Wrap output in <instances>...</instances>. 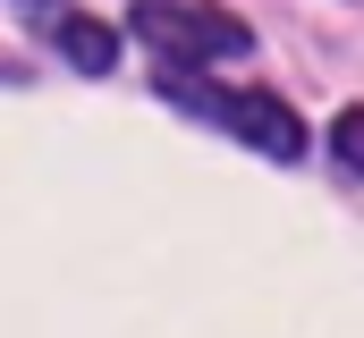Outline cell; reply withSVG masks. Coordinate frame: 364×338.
Returning a JSON list of instances; mask_svg holds the SVG:
<instances>
[{"label": "cell", "instance_id": "cell-3", "mask_svg": "<svg viewBox=\"0 0 364 338\" xmlns=\"http://www.w3.org/2000/svg\"><path fill=\"white\" fill-rule=\"evenodd\" d=\"M60 51H68L77 68H93V77H102V68L119 60V34H110L102 17H60Z\"/></svg>", "mask_w": 364, "mask_h": 338}, {"label": "cell", "instance_id": "cell-4", "mask_svg": "<svg viewBox=\"0 0 364 338\" xmlns=\"http://www.w3.org/2000/svg\"><path fill=\"white\" fill-rule=\"evenodd\" d=\"M331 153H339V169H356V161H364V119H356V110H339V127H331Z\"/></svg>", "mask_w": 364, "mask_h": 338}, {"label": "cell", "instance_id": "cell-1", "mask_svg": "<svg viewBox=\"0 0 364 338\" xmlns=\"http://www.w3.org/2000/svg\"><path fill=\"white\" fill-rule=\"evenodd\" d=\"M161 93H170L178 110H195V119L246 136V144L272 153V161H296V153H305V119H296L279 93H220V84H203V77H161Z\"/></svg>", "mask_w": 364, "mask_h": 338}, {"label": "cell", "instance_id": "cell-2", "mask_svg": "<svg viewBox=\"0 0 364 338\" xmlns=\"http://www.w3.org/2000/svg\"><path fill=\"white\" fill-rule=\"evenodd\" d=\"M136 34L153 43L161 77H195L203 60H237V51L255 43L229 9H195V0H144V9H136Z\"/></svg>", "mask_w": 364, "mask_h": 338}]
</instances>
